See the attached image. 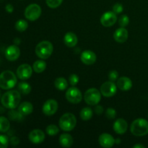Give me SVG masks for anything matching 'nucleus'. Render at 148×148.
<instances>
[{
  "mask_svg": "<svg viewBox=\"0 0 148 148\" xmlns=\"http://www.w3.org/2000/svg\"><path fill=\"white\" fill-rule=\"evenodd\" d=\"M128 30L124 27H121L114 32V38L118 43H122L127 41L128 39Z\"/></svg>",
  "mask_w": 148,
  "mask_h": 148,
  "instance_id": "a211bd4d",
  "label": "nucleus"
},
{
  "mask_svg": "<svg viewBox=\"0 0 148 148\" xmlns=\"http://www.w3.org/2000/svg\"><path fill=\"white\" fill-rule=\"evenodd\" d=\"M5 10L7 12L11 13L12 12L13 10H14V7H13V6L11 4H7L5 7Z\"/></svg>",
  "mask_w": 148,
  "mask_h": 148,
  "instance_id": "ea45409f",
  "label": "nucleus"
},
{
  "mask_svg": "<svg viewBox=\"0 0 148 148\" xmlns=\"http://www.w3.org/2000/svg\"><path fill=\"white\" fill-rule=\"evenodd\" d=\"M80 59L83 64L86 65L93 64L96 62V54L93 51L90 50L84 51L80 56Z\"/></svg>",
  "mask_w": 148,
  "mask_h": 148,
  "instance_id": "dca6fc26",
  "label": "nucleus"
},
{
  "mask_svg": "<svg viewBox=\"0 0 148 148\" xmlns=\"http://www.w3.org/2000/svg\"><path fill=\"white\" fill-rule=\"evenodd\" d=\"M133 147L134 148H145V147L144 145H143L137 144V145H135L133 146Z\"/></svg>",
  "mask_w": 148,
  "mask_h": 148,
  "instance_id": "a19ab883",
  "label": "nucleus"
},
{
  "mask_svg": "<svg viewBox=\"0 0 148 148\" xmlns=\"http://www.w3.org/2000/svg\"><path fill=\"white\" fill-rule=\"evenodd\" d=\"M20 55V50L17 45L10 46L5 51V57L10 62L17 60Z\"/></svg>",
  "mask_w": 148,
  "mask_h": 148,
  "instance_id": "ddd939ff",
  "label": "nucleus"
},
{
  "mask_svg": "<svg viewBox=\"0 0 148 148\" xmlns=\"http://www.w3.org/2000/svg\"><path fill=\"white\" fill-rule=\"evenodd\" d=\"M124 7L121 3H116L114 6H113V12L116 13V14H120L123 12Z\"/></svg>",
  "mask_w": 148,
  "mask_h": 148,
  "instance_id": "e433bc0d",
  "label": "nucleus"
},
{
  "mask_svg": "<svg viewBox=\"0 0 148 148\" xmlns=\"http://www.w3.org/2000/svg\"><path fill=\"white\" fill-rule=\"evenodd\" d=\"M66 98L69 103L77 104L81 102L82 99V92L76 87L72 86L69 88L66 92Z\"/></svg>",
  "mask_w": 148,
  "mask_h": 148,
  "instance_id": "6e6552de",
  "label": "nucleus"
},
{
  "mask_svg": "<svg viewBox=\"0 0 148 148\" xmlns=\"http://www.w3.org/2000/svg\"><path fill=\"white\" fill-rule=\"evenodd\" d=\"M130 23V18L126 14H123L121 17L119 18V25L121 27H124L126 26H127Z\"/></svg>",
  "mask_w": 148,
  "mask_h": 148,
  "instance_id": "2f4dec72",
  "label": "nucleus"
},
{
  "mask_svg": "<svg viewBox=\"0 0 148 148\" xmlns=\"http://www.w3.org/2000/svg\"><path fill=\"white\" fill-rule=\"evenodd\" d=\"M17 90L19 92L23 95H27L31 91V86L30 84L25 82H21L17 85Z\"/></svg>",
  "mask_w": 148,
  "mask_h": 148,
  "instance_id": "a878e982",
  "label": "nucleus"
},
{
  "mask_svg": "<svg viewBox=\"0 0 148 148\" xmlns=\"http://www.w3.org/2000/svg\"><path fill=\"white\" fill-rule=\"evenodd\" d=\"M14 43H15L16 45H18V44H20V40H19V38H16L15 40H14Z\"/></svg>",
  "mask_w": 148,
  "mask_h": 148,
  "instance_id": "79ce46f5",
  "label": "nucleus"
},
{
  "mask_svg": "<svg viewBox=\"0 0 148 148\" xmlns=\"http://www.w3.org/2000/svg\"><path fill=\"white\" fill-rule=\"evenodd\" d=\"M59 108V104L56 100L49 99L44 103L42 108L43 113L46 116H53L56 114Z\"/></svg>",
  "mask_w": 148,
  "mask_h": 148,
  "instance_id": "9d476101",
  "label": "nucleus"
},
{
  "mask_svg": "<svg viewBox=\"0 0 148 148\" xmlns=\"http://www.w3.org/2000/svg\"><path fill=\"white\" fill-rule=\"evenodd\" d=\"M18 111L23 116L30 115L33 111V106L31 103L25 101L18 106Z\"/></svg>",
  "mask_w": 148,
  "mask_h": 148,
  "instance_id": "412c9836",
  "label": "nucleus"
},
{
  "mask_svg": "<svg viewBox=\"0 0 148 148\" xmlns=\"http://www.w3.org/2000/svg\"><path fill=\"white\" fill-rule=\"evenodd\" d=\"M98 142L101 147L105 148L112 147L115 144V139L112 135L108 133H103L101 134L98 138Z\"/></svg>",
  "mask_w": 148,
  "mask_h": 148,
  "instance_id": "2eb2a0df",
  "label": "nucleus"
},
{
  "mask_svg": "<svg viewBox=\"0 0 148 148\" xmlns=\"http://www.w3.org/2000/svg\"><path fill=\"white\" fill-rule=\"evenodd\" d=\"M117 21V16L114 12L108 11L102 14L101 17V23L104 27L113 26Z\"/></svg>",
  "mask_w": 148,
  "mask_h": 148,
  "instance_id": "9b49d317",
  "label": "nucleus"
},
{
  "mask_svg": "<svg viewBox=\"0 0 148 148\" xmlns=\"http://www.w3.org/2000/svg\"><path fill=\"white\" fill-rule=\"evenodd\" d=\"M46 2L48 7L52 9H55L57 8L62 4L63 0H46Z\"/></svg>",
  "mask_w": 148,
  "mask_h": 148,
  "instance_id": "7c9ffc66",
  "label": "nucleus"
},
{
  "mask_svg": "<svg viewBox=\"0 0 148 148\" xmlns=\"http://www.w3.org/2000/svg\"><path fill=\"white\" fill-rule=\"evenodd\" d=\"M20 143V140H19L18 137H12L11 139H10V143L12 144V145H17Z\"/></svg>",
  "mask_w": 148,
  "mask_h": 148,
  "instance_id": "58836bf2",
  "label": "nucleus"
},
{
  "mask_svg": "<svg viewBox=\"0 0 148 148\" xmlns=\"http://www.w3.org/2000/svg\"><path fill=\"white\" fill-rule=\"evenodd\" d=\"M16 75L12 71L6 70L0 74V88L3 90H10L17 84Z\"/></svg>",
  "mask_w": 148,
  "mask_h": 148,
  "instance_id": "7ed1b4c3",
  "label": "nucleus"
},
{
  "mask_svg": "<svg viewBox=\"0 0 148 148\" xmlns=\"http://www.w3.org/2000/svg\"><path fill=\"white\" fill-rule=\"evenodd\" d=\"M21 100V95L18 90H9L3 94L1 103L3 106L8 109H14L19 106Z\"/></svg>",
  "mask_w": 148,
  "mask_h": 148,
  "instance_id": "f257e3e1",
  "label": "nucleus"
},
{
  "mask_svg": "<svg viewBox=\"0 0 148 148\" xmlns=\"http://www.w3.org/2000/svg\"><path fill=\"white\" fill-rule=\"evenodd\" d=\"M108 79L110 81L115 82L119 79V73L117 71L112 70L108 73Z\"/></svg>",
  "mask_w": 148,
  "mask_h": 148,
  "instance_id": "c9c22d12",
  "label": "nucleus"
},
{
  "mask_svg": "<svg viewBox=\"0 0 148 148\" xmlns=\"http://www.w3.org/2000/svg\"><path fill=\"white\" fill-rule=\"evenodd\" d=\"M41 14V7L37 4H31L26 7L25 17L30 21H36Z\"/></svg>",
  "mask_w": 148,
  "mask_h": 148,
  "instance_id": "0eeeda50",
  "label": "nucleus"
},
{
  "mask_svg": "<svg viewBox=\"0 0 148 148\" xmlns=\"http://www.w3.org/2000/svg\"><path fill=\"white\" fill-rule=\"evenodd\" d=\"M28 27V23L25 20H19L16 22L15 23V28L16 30H18L19 32H23L27 30Z\"/></svg>",
  "mask_w": 148,
  "mask_h": 148,
  "instance_id": "c85d7f7f",
  "label": "nucleus"
},
{
  "mask_svg": "<svg viewBox=\"0 0 148 148\" xmlns=\"http://www.w3.org/2000/svg\"><path fill=\"white\" fill-rule=\"evenodd\" d=\"M33 68L27 64H23L17 69V76L22 80L29 79L33 74Z\"/></svg>",
  "mask_w": 148,
  "mask_h": 148,
  "instance_id": "f8f14e48",
  "label": "nucleus"
},
{
  "mask_svg": "<svg viewBox=\"0 0 148 148\" xmlns=\"http://www.w3.org/2000/svg\"><path fill=\"white\" fill-rule=\"evenodd\" d=\"M46 132L49 136H55L59 133V129L54 124H50L46 129Z\"/></svg>",
  "mask_w": 148,
  "mask_h": 148,
  "instance_id": "c756f323",
  "label": "nucleus"
},
{
  "mask_svg": "<svg viewBox=\"0 0 148 148\" xmlns=\"http://www.w3.org/2000/svg\"><path fill=\"white\" fill-rule=\"evenodd\" d=\"M53 47L51 42L43 40L40 42L36 47V53L41 59H46L51 56L53 53Z\"/></svg>",
  "mask_w": 148,
  "mask_h": 148,
  "instance_id": "39448f33",
  "label": "nucleus"
},
{
  "mask_svg": "<svg viewBox=\"0 0 148 148\" xmlns=\"http://www.w3.org/2000/svg\"><path fill=\"white\" fill-rule=\"evenodd\" d=\"M45 134L40 130H33L29 133L28 138L33 144H40L45 140Z\"/></svg>",
  "mask_w": 148,
  "mask_h": 148,
  "instance_id": "4468645a",
  "label": "nucleus"
},
{
  "mask_svg": "<svg viewBox=\"0 0 148 148\" xmlns=\"http://www.w3.org/2000/svg\"><path fill=\"white\" fill-rule=\"evenodd\" d=\"M59 143L64 147H70L73 145V138L69 134H62L59 137Z\"/></svg>",
  "mask_w": 148,
  "mask_h": 148,
  "instance_id": "4be33fe9",
  "label": "nucleus"
},
{
  "mask_svg": "<svg viewBox=\"0 0 148 148\" xmlns=\"http://www.w3.org/2000/svg\"><path fill=\"white\" fill-rule=\"evenodd\" d=\"M117 91V87L114 82L108 81L101 85V92L106 98H111L113 97Z\"/></svg>",
  "mask_w": 148,
  "mask_h": 148,
  "instance_id": "1a4fd4ad",
  "label": "nucleus"
},
{
  "mask_svg": "<svg viewBox=\"0 0 148 148\" xmlns=\"http://www.w3.org/2000/svg\"><path fill=\"white\" fill-rule=\"evenodd\" d=\"M117 87L122 91H128L132 88V82L127 77H121L117 79Z\"/></svg>",
  "mask_w": 148,
  "mask_h": 148,
  "instance_id": "6ab92c4d",
  "label": "nucleus"
},
{
  "mask_svg": "<svg viewBox=\"0 0 148 148\" xmlns=\"http://www.w3.org/2000/svg\"><path fill=\"white\" fill-rule=\"evenodd\" d=\"M95 112L97 115H101L103 112V108L102 106H100L97 104L96 106L95 107Z\"/></svg>",
  "mask_w": 148,
  "mask_h": 148,
  "instance_id": "4c0bfd02",
  "label": "nucleus"
},
{
  "mask_svg": "<svg viewBox=\"0 0 148 148\" xmlns=\"http://www.w3.org/2000/svg\"><path fill=\"white\" fill-rule=\"evenodd\" d=\"M64 42L66 46L69 48L75 47L78 42L77 37L76 35L72 32H68L65 34L64 37Z\"/></svg>",
  "mask_w": 148,
  "mask_h": 148,
  "instance_id": "aec40b11",
  "label": "nucleus"
},
{
  "mask_svg": "<svg viewBox=\"0 0 148 148\" xmlns=\"http://www.w3.org/2000/svg\"><path fill=\"white\" fill-rule=\"evenodd\" d=\"M9 139L4 134H0V148H6L8 147Z\"/></svg>",
  "mask_w": 148,
  "mask_h": 148,
  "instance_id": "72a5a7b5",
  "label": "nucleus"
},
{
  "mask_svg": "<svg viewBox=\"0 0 148 148\" xmlns=\"http://www.w3.org/2000/svg\"><path fill=\"white\" fill-rule=\"evenodd\" d=\"M8 116L9 119L12 121H20L23 120V116H24L19 111H15L14 109H11V111L8 113Z\"/></svg>",
  "mask_w": 148,
  "mask_h": 148,
  "instance_id": "cd10ccee",
  "label": "nucleus"
},
{
  "mask_svg": "<svg viewBox=\"0 0 148 148\" xmlns=\"http://www.w3.org/2000/svg\"><path fill=\"white\" fill-rule=\"evenodd\" d=\"M69 81L72 86H75L79 82V77L75 74H72L69 76Z\"/></svg>",
  "mask_w": 148,
  "mask_h": 148,
  "instance_id": "f704fd0d",
  "label": "nucleus"
},
{
  "mask_svg": "<svg viewBox=\"0 0 148 148\" xmlns=\"http://www.w3.org/2000/svg\"><path fill=\"white\" fill-rule=\"evenodd\" d=\"M10 128V121L4 116H0V132H7Z\"/></svg>",
  "mask_w": 148,
  "mask_h": 148,
  "instance_id": "bb28decb",
  "label": "nucleus"
},
{
  "mask_svg": "<svg viewBox=\"0 0 148 148\" xmlns=\"http://www.w3.org/2000/svg\"><path fill=\"white\" fill-rule=\"evenodd\" d=\"M127 128H128V124L127 121L124 119H118L114 123L113 129L114 132L118 134H123L127 132Z\"/></svg>",
  "mask_w": 148,
  "mask_h": 148,
  "instance_id": "f3484780",
  "label": "nucleus"
},
{
  "mask_svg": "<svg viewBox=\"0 0 148 148\" xmlns=\"http://www.w3.org/2000/svg\"><path fill=\"white\" fill-rule=\"evenodd\" d=\"M55 88L59 90L63 91L65 90L68 88V82L65 78L59 77L56 78L54 82Z\"/></svg>",
  "mask_w": 148,
  "mask_h": 148,
  "instance_id": "5701e85b",
  "label": "nucleus"
},
{
  "mask_svg": "<svg viewBox=\"0 0 148 148\" xmlns=\"http://www.w3.org/2000/svg\"><path fill=\"white\" fill-rule=\"evenodd\" d=\"M106 116L108 119H114L116 116V111L112 108H108L106 111Z\"/></svg>",
  "mask_w": 148,
  "mask_h": 148,
  "instance_id": "473e14b6",
  "label": "nucleus"
},
{
  "mask_svg": "<svg viewBox=\"0 0 148 148\" xmlns=\"http://www.w3.org/2000/svg\"><path fill=\"white\" fill-rule=\"evenodd\" d=\"M59 124L61 130H62L63 131H72L76 127V117L72 113H66L61 116L59 121Z\"/></svg>",
  "mask_w": 148,
  "mask_h": 148,
  "instance_id": "20e7f679",
  "label": "nucleus"
},
{
  "mask_svg": "<svg viewBox=\"0 0 148 148\" xmlns=\"http://www.w3.org/2000/svg\"><path fill=\"white\" fill-rule=\"evenodd\" d=\"M101 92L96 88H90L84 95L85 103L90 106H96L101 100Z\"/></svg>",
  "mask_w": 148,
  "mask_h": 148,
  "instance_id": "423d86ee",
  "label": "nucleus"
},
{
  "mask_svg": "<svg viewBox=\"0 0 148 148\" xmlns=\"http://www.w3.org/2000/svg\"><path fill=\"white\" fill-rule=\"evenodd\" d=\"M130 131L136 137H143L148 134V121L145 119H137L131 124Z\"/></svg>",
  "mask_w": 148,
  "mask_h": 148,
  "instance_id": "f03ea898",
  "label": "nucleus"
},
{
  "mask_svg": "<svg viewBox=\"0 0 148 148\" xmlns=\"http://www.w3.org/2000/svg\"><path fill=\"white\" fill-rule=\"evenodd\" d=\"M46 63L43 60H37L33 63V69L36 73H41L46 69Z\"/></svg>",
  "mask_w": 148,
  "mask_h": 148,
  "instance_id": "b1692460",
  "label": "nucleus"
},
{
  "mask_svg": "<svg viewBox=\"0 0 148 148\" xmlns=\"http://www.w3.org/2000/svg\"><path fill=\"white\" fill-rule=\"evenodd\" d=\"M1 90H0V99H1Z\"/></svg>",
  "mask_w": 148,
  "mask_h": 148,
  "instance_id": "c03bdc74",
  "label": "nucleus"
},
{
  "mask_svg": "<svg viewBox=\"0 0 148 148\" xmlns=\"http://www.w3.org/2000/svg\"><path fill=\"white\" fill-rule=\"evenodd\" d=\"M120 143H121V140H120V139L115 140V143H116V144H119Z\"/></svg>",
  "mask_w": 148,
  "mask_h": 148,
  "instance_id": "37998d69",
  "label": "nucleus"
},
{
  "mask_svg": "<svg viewBox=\"0 0 148 148\" xmlns=\"http://www.w3.org/2000/svg\"><path fill=\"white\" fill-rule=\"evenodd\" d=\"M92 115H93L92 110L90 108H89V107H85V108H82L80 111V114H79L80 118L83 121H88V120H90L92 117Z\"/></svg>",
  "mask_w": 148,
  "mask_h": 148,
  "instance_id": "393cba45",
  "label": "nucleus"
}]
</instances>
